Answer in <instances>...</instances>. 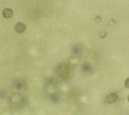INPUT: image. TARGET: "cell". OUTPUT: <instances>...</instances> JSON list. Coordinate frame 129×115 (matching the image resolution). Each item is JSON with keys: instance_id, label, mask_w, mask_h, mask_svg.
<instances>
[{"instance_id": "1", "label": "cell", "mask_w": 129, "mask_h": 115, "mask_svg": "<svg viewBox=\"0 0 129 115\" xmlns=\"http://www.w3.org/2000/svg\"><path fill=\"white\" fill-rule=\"evenodd\" d=\"M23 102H24V98L19 93H14L10 97V103L14 106H20L21 104H23Z\"/></svg>"}, {"instance_id": "2", "label": "cell", "mask_w": 129, "mask_h": 115, "mask_svg": "<svg viewBox=\"0 0 129 115\" xmlns=\"http://www.w3.org/2000/svg\"><path fill=\"white\" fill-rule=\"evenodd\" d=\"M117 100H118V95L116 93H110L105 98V102L107 104H114Z\"/></svg>"}, {"instance_id": "3", "label": "cell", "mask_w": 129, "mask_h": 115, "mask_svg": "<svg viewBox=\"0 0 129 115\" xmlns=\"http://www.w3.org/2000/svg\"><path fill=\"white\" fill-rule=\"evenodd\" d=\"M14 29L17 33H23L26 29V25L23 23V22H17L14 26Z\"/></svg>"}, {"instance_id": "4", "label": "cell", "mask_w": 129, "mask_h": 115, "mask_svg": "<svg viewBox=\"0 0 129 115\" xmlns=\"http://www.w3.org/2000/svg\"><path fill=\"white\" fill-rule=\"evenodd\" d=\"M2 16L6 19H9L13 16V10L11 8H4L2 10Z\"/></svg>"}, {"instance_id": "5", "label": "cell", "mask_w": 129, "mask_h": 115, "mask_svg": "<svg viewBox=\"0 0 129 115\" xmlns=\"http://www.w3.org/2000/svg\"><path fill=\"white\" fill-rule=\"evenodd\" d=\"M70 63H71L72 65H75V66H77V65L79 64V58H75V56H72V58L70 59Z\"/></svg>"}, {"instance_id": "6", "label": "cell", "mask_w": 129, "mask_h": 115, "mask_svg": "<svg viewBox=\"0 0 129 115\" xmlns=\"http://www.w3.org/2000/svg\"><path fill=\"white\" fill-rule=\"evenodd\" d=\"M107 32L106 31H101L100 33H99V36H100V38H105V37H107Z\"/></svg>"}, {"instance_id": "7", "label": "cell", "mask_w": 129, "mask_h": 115, "mask_svg": "<svg viewBox=\"0 0 129 115\" xmlns=\"http://www.w3.org/2000/svg\"><path fill=\"white\" fill-rule=\"evenodd\" d=\"M94 20H95V22H96V23H100V22L102 21V18H101L100 16H96V17L94 18Z\"/></svg>"}, {"instance_id": "8", "label": "cell", "mask_w": 129, "mask_h": 115, "mask_svg": "<svg viewBox=\"0 0 129 115\" xmlns=\"http://www.w3.org/2000/svg\"><path fill=\"white\" fill-rule=\"evenodd\" d=\"M124 86H125V88L129 89V78H127V79L125 80V82H124Z\"/></svg>"}, {"instance_id": "9", "label": "cell", "mask_w": 129, "mask_h": 115, "mask_svg": "<svg viewBox=\"0 0 129 115\" xmlns=\"http://www.w3.org/2000/svg\"><path fill=\"white\" fill-rule=\"evenodd\" d=\"M115 22H116V21H115V19H110V20L108 21V23H109V25H112V24L114 25V24H115Z\"/></svg>"}, {"instance_id": "10", "label": "cell", "mask_w": 129, "mask_h": 115, "mask_svg": "<svg viewBox=\"0 0 129 115\" xmlns=\"http://www.w3.org/2000/svg\"><path fill=\"white\" fill-rule=\"evenodd\" d=\"M127 100H128V103H129V95H128V97H127Z\"/></svg>"}]
</instances>
